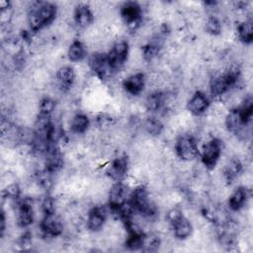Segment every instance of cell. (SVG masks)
Returning <instances> with one entry per match:
<instances>
[{
    "label": "cell",
    "instance_id": "cell-32",
    "mask_svg": "<svg viewBox=\"0 0 253 253\" xmlns=\"http://www.w3.org/2000/svg\"><path fill=\"white\" fill-rule=\"evenodd\" d=\"M3 196L7 199H11V200H16L20 197V188L18 186V184H10L8 185L5 190L3 191Z\"/></svg>",
    "mask_w": 253,
    "mask_h": 253
},
{
    "label": "cell",
    "instance_id": "cell-24",
    "mask_svg": "<svg viewBox=\"0 0 253 253\" xmlns=\"http://www.w3.org/2000/svg\"><path fill=\"white\" fill-rule=\"evenodd\" d=\"M85 48L80 41H74L68 49V58L71 61H79L84 57Z\"/></svg>",
    "mask_w": 253,
    "mask_h": 253
},
{
    "label": "cell",
    "instance_id": "cell-3",
    "mask_svg": "<svg viewBox=\"0 0 253 253\" xmlns=\"http://www.w3.org/2000/svg\"><path fill=\"white\" fill-rule=\"evenodd\" d=\"M129 201L133 205L135 211H139L144 216L151 217L156 214V209L149 202L147 191L145 190V188H143V187L136 188L132 192Z\"/></svg>",
    "mask_w": 253,
    "mask_h": 253
},
{
    "label": "cell",
    "instance_id": "cell-21",
    "mask_svg": "<svg viewBox=\"0 0 253 253\" xmlns=\"http://www.w3.org/2000/svg\"><path fill=\"white\" fill-rule=\"evenodd\" d=\"M164 104V95L161 92H153L148 95L145 101V106L148 111L156 112L158 111Z\"/></svg>",
    "mask_w": 253,
    "mask_h": 253
},
{
    "label": "cell",
    "instance_id": "cell-19",
    "mask_svg": "<svg viewBox=\"0 0 253 253\" xmlns=\"http://www.w3.org/2000/svg\"><path fill=\"white\" fill-rule=\"evenodd\" d=\"M247 199V192L244 188H238L234 191V193L230 196L228 200L229 208L233 211H238L243 207Z\"/></svg>",
    "mask_w": 253,
    "mask_h": 253
},
{
    "label": "cell",
    "instance_id": "cell-6",
    "mask_svg": "<svg viewBox=\"0 0 253 253\" xmlns=\"http://www.w3.org/2000/svg\"><path fill=\"white\" fill-rule=\"evenodd\" d=\"M121 14L128 28L135 30L141 23V8L136 2H126L122 6Z\"/></svg>",
    "mask_w": 253,
    "mask_h": 253
},
{
    "label": "cell",
    "instance_id": "cell-16",
    "mask_svg": "<svg viewBox=\"0 0 253 253\" xmlns=\"http://www.w3.org/2000/svg\"><path fill=\"white\" fill-rule=\"evenodd\" d=\"M56 77H57V81L59 83V86L63 90H67L72 86L74 78H75V74H74V71L71 67L63 66V67L58 69Z\"/></svg>",
    "mask_w": 253,
    "mask_h": 253
},
{
    "label": "cell",
    "instance_id": "cell-30",
    "mask_svg": "<svg viewBox=\"0 0 253 253\" xmlns=\"http://www.w3.org/2000/svg\"><path fill=\"white\" fill-rule=\"evenodd\" d=\"M55 108V102L50 98H43L40 103V115L50 116Z\"/></svg>",
    "mask_w": 253,
    "mask_h": 253
},
{
    "label": "cell",
    "instance_id": "cell-23",
    "mask_svg": "<svg viewBox=\"0 0 253 253\" xmlns=\"http://www.w3.org/2000/svg\"><path fill=\"white\" fill-rule=\"evenodd\" d=\"M238 37L241 42L250 43L253 40V25L251 21H245L238 27Z\"/></svg>",
    "mask_w": 253,
    "mask_h": 253
},
{
    "label": "cell",
    "instance_id": "cell-15",
    "mask_svg": "<svg viewBox=\"0 0 253 253\" xmlns=\"http://www.w3.org/2000/svg\"><path fill=\"white\" fill-rule=\"evenodd\" d=\"M74 20L76 24L80 27H87L93 21V14L89 6L85 4H80L75 8Z\"/></svg>",
    "mask_w": 253,
    "mask_h": 253
},
{
    "label": "cell",
    "instance_id": "cell-35",
    "mask_svg": "<svg viewBox=\"0 0 253 253\" xmlns=\"http://www.w3.org/2000/svg\"><path fill=\"white\" fill-rule=\"evenodd\" d=\"M97 123L100 126H110L111 125H113L114 123V119L109 116V115H106V114H102L100 115L98 118H97Z\"/></svg>",
    "mask_w": 253,
    "mask_h": 253
},
{
    "label": "cell",
    "instance_id": "cell-28",
    "mask_svg": "<svg viewBox=\"0 0 253 253\" xmlns=\"http://www.w3.org/2000/svg\"><path fill=\"white\" fill-rule=\"evenodd\" d=\"M160 41L159 40H155V41H152L151 42H149L148 44H146L144 47H143V57L145 60H151L152 58H154L156 56V54L158 53L159 51V48H160Z\"/></svg>",
    "mask_w": 253,
    "mask_h": 253
},
{
    "label": "cell",
    "instance_id": "cell-18",
    "mask_svg": "<svg viewBox=\"0 0 253 253\" xmlns=\"http://www.w3.org/2000/svg\"><path fill=\"white\" fill-rule=\"evenodd\" d=\"M225 124L227 128L230 131H234V132L241 130L242 127L245 126V124L243 123L238 110H231L227 114L225 119Z\"/></svg>",
    "mask_w": 253,
    "mask_h": 253
},
{
    "label": "cell",
    "instance_id": "cell-11",
    "mask_svg": "<svg viewBox=\"0 0 253 253\" xmlns=\"http://www.w3.org/2000/svg\"><path fill=\"white\" fill-rule=\"evenodd\" d=\"M34 221L33 206L29 200H23L18 207V223L22 227H27Z\"/></svg>",
    "mask_w": 253,
    "mask_h": 253
},
{
    "label": "cell",
    "instance_id": "cell-34",
    "mask_svg": "<svg viewBox=\"0 0 253 253\" xmlns=\"http://www.w3.org/2000/svg\"><path fill=\"white\" fill-rule=\"evenodd\" d=\"M183 216H184V215H183L181 210L178 209V208H174V209L170 210V211H168V213H167V219H168V221H169L172 225L175 224L178 220H180Z\"/></svg>",
    "mask_w": 253,
    "mask_h": 253
},
{
    "label": "cell",
    "instance_id": "cell-8",
    "mask_svg": "<svg viewBox=\"0 0 253 253\" xmlns=\"http://www.w3.org/2000/svg\"><path fill=\"white\" fill-rule=\"evenodd\" d=\"M90 66L92 70L101 78L106 79L115 72L108 60L107 54L104 53H96L90 59Z\"/></svg>",
    "mask_w": 253,
    "mask_h": 253
},
{
    "label": "cell",
    "instance_id": "cell-33",
    "mask_svg": "<svg viewBox=\"0 0 253 253\" xmlns=\"http://www.w3.org/2000/svg\"><path fill=\"white\" fill-rule=\"evenodd\" d=\"M42 210L44 214H49L54 212V202L51 197H45L42 203Z\"/></svg>",
    "mask_w": 253,
    "mask_h": 253
},
{
    "label": "cell",
    "instance_id": "cell-17",
    "mask_svg": "<svg viewBox=\"0 0 253 253\" xmlns=\"http://www.w3.org/2000/svg\"><path fill=\"white\" fill-rule=\"evenodd\" d=\"M126 170H127V160L126 157L122 156V157L116 158L113 161L109 169V173L113 179L120 180L126 175Z\"/></svg>",
    "mask_w": 253,
    "mask_h": 253
},
{
    "label": "cell",
    "instance_id": "cell-36",
    "mask_svg": "<svg viewBox=\"0 0 253 253\" xmlns=\"http://www.w3.org/2000/svg\"><path fill=\"white\" fill-rule=\"evenodd\" d=\"M0 229H1V236H3V233L5 231V215H4L3 211L1 213V227H0Z\"/></svg>",
    "mask_w": 253,
    "mask_h": 253
},
{
    "label": "cell",
    "instance_id": "cell-13",
    "mask_svg": "<svg viewBox=\"0 0 253 253\" xmlns=\"http://www.w3.org/2000/svg\"><path fill=\"white\" fill-rule=\"evenodd\" d=\"M145 76L143 73H135L124 81V87L131 95L139 94L144 87Z\"/></svg>",
    "mask_w": 253,
    "mask_h": 253
},
{
    "label": "cell",
    "instance_id": "cell-20",
    "mask_svg": "<svg viewBox=\"0 0 253 253\" xmlns=\"http://www.w3.org/2000/svg\"><path fill=\"white\" fill-rule=\"evenodd\" d=\"M173 228H174L175 236L179 239L187 238L192 232V224L184 216L180 220H178L175 224H173Z\"/></svg>",
    "mask_w": 253,
    "mask_h": 253
},
{
    "label": "cell",
    "instance_id": "cell-1",
    "mask_svg": "<svg viewBox=\"0 0 253 253\" xmlns=\"http://www.w3.org/2000/svg\"><path fill=\"white\" fill-rule=\"evenodd\" d=\"M56 14V7L48 2L36 3V6L29 14L28 21L30 29L33 32H38L44 26L50 24Z\"/></svg>",
    "mask_w": 253,
    "mask_h": 253
},
{
    "label": "cell",
    "instance_id": "cell-9",
    "mask_svg": "<svg viewBox=\"0 0 253 253\" xmlns=\"http://www.w3.org/2000/svg\"><path fill=\"white\" fill-rule=\"evenodd\" d=\"M41 229L46 236H58L62 232V224L59 217L53 212L44 214L41 221Z\"/></svg>",
    "mask_w": 253,
    "mask_h": 253
},
{
    "label": "cell",
    "instance_id": "cell-29",
    "mask_svg": "<svg viewBox=\"0 0 253 253\" xmlns=\"http://www.w3.org/2000/svg\"><path fill=\"white\" fill-rule=\"evenodd\" d=\"M241 170V163L238 159L231 160L224 169V176L227 181H232Z\"/></svg>",
    "mask_w": 253,
    "mask_h": 253
},
{
    "label": "cell",
    "instance_id": "cell-27",
    "mask_svg": "<svg viewBox=\"0 0 253 253\" xmlns=\"http://www.w3.org/2000/svg\"><path fill=\"white\" fill-rule=\"evenodd\" d=\"M144 126H145V129L147 130V132L153 136L159 135L163 129V126L160 123V121L153 117L147 118V120L145 121Z\"/></svg>",
    "mask_w": 253,
    "mask_h": 253
},
{
    "label": "cell",
    "instance_id": "cell-25",
    "mask_svg": "<svg viewBox=\"0 0 253 253\" xmlns=\"http://www.w3.org/2000/svg\"><path fill=\"white\" fill-rule=\"evenodd\" d=\"M160 245V239L154 234L143 235L141 250L144 252H154Z\"/></svg>",
    "mask_w": 253,
    "mask_h": 253
},
{
    "label": "cell",
    "instance_id": "cell-12",
    "mask_svg": "<svg viewBox=\"0 0 253 253\" xmlns=\"http://www.w3.org/2000/svg\"><path fill=\"white\" fill-rule=\"evenodd\" d=\"M106 215H107V211L103 207L93 208L90 211L87 218L88 228L92 231L99 230L103 226L106 220Z\"/></svg>",
    "mask_w": 253,
    "mask_h": 253
},
{
    "label": "cell",
    "instance_id": "cell-5",
    "mask_svg": "<svg viewBox=\"0 0 253 253\" xmlns=\"http://www.w3.org/2000/svg\"><path fill=\"white\" fill-rule=\"evenodd\" d=\"M128 43L126 41L117 42L107 53L109 63L114 71L120 69L127 58Z\"/></svg>",
    "mask_w": 253,
    "mask_h": 253
},
{
    "label": "cell",
    "instance_id": "cell-7",
    "mask_svg": "<svg viewBox=\"0 0 253 253\" xmlns=\"http://www.w3.org/2000/svg\"><path fill=\"white\" fill-rule=\"evenodd\" d=\"M221 153V144L217 139H211L209 141L203 149L202 161L204 165L210 169L213 168L219 159Z\"/></svg>",
    "mask_w": 253,
    "mask_h": 253
},
{
    "label": "cell",
    "instance_id": "cell-14",
    "mask_svg": "<svg viewBox=\"0 0 253 253\" xmlns=\"http://www.w3.org/2000/svg\"><path fill=\"white\" fill-rule=\"evenodd\" d=\"M126 190L122 183L118 182L114 184L109 193V204L111 209L118 208L124 202H126Z\"/></svg>",
    "mask_w": 253,
    "mask_h": 253
},
{
    "label": "cell",
    "instance_id": "cell-31",
    "mask_svg": "<svg viewBox=\"0 0 253 253\" xmlns=\"http://www.w3.org/2000/svg\"><path fill=\"white\" fill-rule=\"evenodd\" d=\"M206 30L211 35H219L221 32L220 22L215 17H210L206 23Z\"/></svg>",
    "mask_w": 253,
    "mask_h": 253
},
{
    "label": "cell",
    "instance_id": "cell-22",
    "mask_svg": "<svg viewBox=\"0 0 253 253\" xmlns=\"http://www.w3.org/2000/svg\"><path fill=\"white\" fill-rule=\"evenodd\" d=\"M89 126V119L84 114H77L71 121V129L76 133L84 132Z\"/></svg>",
    "mask_w": 253,
    "mask_h": 253
},
{
    "label": "cell",
    "instance_id": "cell-26",
    "mask_svg": "<svg viewBox=\"0 0 253 253\" xmlns=\"http://www.w3.org/2000/svg\"><path fill=\"white\" fill-rule=\"evenodd\" d=\"M238 111L243 123L246 125L250 121L253 114V99L251 96L247 97L244 100L241 108Z\"/></svg>",
    "mask_w": 253,
    "mask_h": 253
},
{
    "label": "cell",
    "instance_id": "cell-2",
    "mask_svg": "<svg viewBox=\"0 0 253 253\" xmlns=\"http://www.w3.org/2000/svg\"><path fill=\"white\" fill-rule=\"evenodd\" d=\"M239 69L237 67H231L223 75L215 77L211 83V93L214 97L221 96L230 87H232L239 78Z\"/></svg>",
    "mask_w": 253,
    "mask_h": 253
},
{
    "label": "cell",
    "instance_id": "cell-4",
    "mask_svg": "<svg viewBox=\"0 0 253 253\" xmlns=\"http://www.w3.org/2000/svg\"><path fill=\"white\" fill-rule=\"evenodd\" d=\"M175 149L177 155L181 159L187 161L195 159L199 153L196 139L190 134L180 136L176 142Z\"/></svg>",
    "mask_w": 253,
    "mask_h": 253
},
{
    "label": "cell",
    "instance_id": "cell-10",
    "mask_svg": "<svg viewBox=\"0 0 253 253\" xmlns=\"http://www.w3.org/2000/svg\"><path fill=\"white\" fill-rule=\"evenodd\" d=\"M209 107V99L203 92H196L188 102V110L196 115H202Z\"/></svg>",
    "mask_w": 253,
    "mask_h": 253
}]
</instances>
